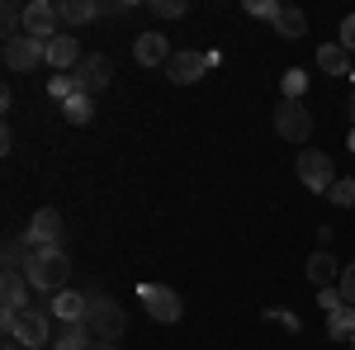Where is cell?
<instances>
[{
    "mask_svg": "<svg viewBox=\"0 0 355 350\" xmlns=\"http://www.w3.org/2000/svg\"><path fill=\"white\" fill-rule=\"evenodd\" d=\"M67 251L62 246H43V251H33L24 265V279L28 289H43V294H62L67 289Z\"/></svg>",
    "mask_w": 355,
    "mask_h": 350,
    "instance_id": "obj_1",
    "label": "cell"
},
{
    "mask_svg": "<svg viewBox=\"0 0 355 350\" xmlns=\"http://www.w3.org/2000/svg\"><path fill=\"white\" fill-rule=\"evenodd\" d=\"M90 298V313H85V326H90V336L95 341H119L123 331H128V313L114 303V298H105V294H85Z\"/></svg>",
    "mask_w": 355,
    "mask_h": 350,
    "instance_id": "obj_2",
    "label": "cell"
},
{
    "mask_svg": "<svg viewBox=\"0 0 355 350\" xmlns=\"http://www.w3.org/2000/svg\"><path fill=\"white\" fill-rule=\"evenodd\" d=\"M0 326H5L10 341H19L24 350L53 346V331H48V313H43V308H24L19 317H10V322H0Z\"/></svg>",
    "mask_w": 355,
    "mask_h": 350,
    "instance_id": "obj_3",
    "label": "cell"
},
{
    "mask_svg": "<svg viewBox=\"0 0 355 350\" xmlns=\"http://www.w3.org/2000/svg\"><path fill=\"white\" fill-rule=\"evenodd\" d=\"M137 303H142V313L157 317V322H180V313H185L180 294L166 289V284H137Z\"/></svg>",
    "mask_w": 355,
    "mask_h": 350,
    "instance_id": "obj_4",
    "label": "cell"
},
{
    "mask_svg": "<svg viewBox=\"0 0 355 350\" xmlns=\"http://www.w3.org/2000/svg\"><path fill=\"white\" fill-rule=\"evenodd\" d=\"M275 133L284 137V142H308V133H313L308 105L303 100H279V109H275Z\"/></svg>",
    "mask_w": 355,
    "mask_h": 350,
    "instance_id": "obj_5",
    "label": "cell"
},
{
    "mask_svg": "<svg viewBox=\"0 0 355 350\" xmlns=\"http://www.w3.org/2000/svg\"><path fill=\"white\" fill-rule=\"evenodd\" d=\"M114 76V62L110 57H100V53H85L81 57V67L71 71V81H76V95H85V100H95L105 85H110Z\"/></svg>",
    "mask_w": 355,
    "mask_h": 350,
    "instance_id": "obj_6",
    "label": "cell"
},
{
    "mask_svg": "<svg viewBox=\"0 0 355 350\" xmlns=\"http://www.w3.org/2000/svg\"><path fill=\"white\" fill-rule=\"evenodd\" d=\"M43 62H48V43H38V38H28V33L5 38V67H10V71H33V67H43Z\"/></svg>",
    "mask_w": 355,
    "mask_h": 350,
    "instance_id": "obj_7",
    "label": "cell"
},
{
    "mask_svg": "<svg viewBox=\"0 0 355 350\" xmlns=\"http://www.w3.org/2000/svg\"><path fill=\"white\" fill-rule=\"evenodd\" d=\"M294 170H299V180L313 189V194H331V185L341 180V175L331 170V157H327V152H303Z\"/></svg>",
    "mask_w": 355,
    "mask_h": 350,
    "instance_id": "obj_8",
    "label": "cell"
},
{
    "mask_svg": "<svg viewBox=\"0 0 355 350\" xmlns=\"http://www.w3.org/2000/svg\"><path fill=\"white\" fill-rule=\"evenodd\" d=\"M24 33L38 38V43H53L57 33H62V19H57L53 0H28L24 5Z\"/></svg>",
    "mask_w": 355,
    "mask_h": 350,
    "instance_id": "obj_9",
    "label": "cell"
},
{
    "mask_svg": "<svg viewBox=\"0 0 355 350\" xmlns=\"http://www.w3.org/2000/svg\"><path fill=\"white\" fill-rule=\"evenodd\" d=\"M62 232H67L62 213L57 209H38L33 222H28V232H24V242H28V251H43V246H62Z\"/></svg>",
    "mask_w": 355,
    "mask_h": 350,
    "instance_id": "obj_10",
    "label": "cell"
},
{
    "mask_svg": "<svg viewBox=\"0 0 355 350\" xmlns=\"http://www.w3.org/2000/svg\"><path fill=\"white\" fill-rule=\"evenodd\" d=\"M209 67H214V57H209V53H175L171 62H166V76H171L175 85H194Z\"/></svg>",
    "mask_w": 355,
    "mask_h": 350,
    "instance_id": "obj_11",
    "label": "cell"
},
{
    "mask_svg": "<svg viewBox=\"0 0 355 350\" xmlns=\"http://www.w3.org/2000/svg\"><path fill=\"white\" fill-rule=\"evenodd\" d=\"M28 289H24V274L19 270H5V279H0V322H10V317H19L28 303Z\"/></svg>",
    "mask_w": 355,
    "mask_h": 350,
    "instance_id": "obj_12",
    "label": "cell"
},
{
    "mask_svg": "<svg viewBox=\"0 0 355 350\" xmlns=\"http://www.w3.org/2000/svg\"><path fill=\"white\" fill-rule=\"evenodd\" d=\"M53 313L62 326H76V322H85V313H90V298L85 294H76V289H62V294H53Z\"/></svg>",
    "mask_w": 355,
    "mask_h": 350,
    "instance_id": "obj_13",
    "label": "cell"
},
{
    "mask_svg": "<svg viewBox=\"0 0 355 350\" xmlns=\"http://www.w3.org/2000/svg\"><path fill=\"white\" fill-rule=\"evenodd\" d=\"M81 43H76V38H71V33H57L53 43H48V67H57V71H62V76H67V71H76V67H81Z\"/></svg>",
    "mask_w": 355,
    "mask_h": 350,
    "instance_id": "obj_14",
    "label": "cell"
},
{
    "mask_svg": "<svg viewBox=\"0 0 355 350\" xmlns=\"http://www.w3.org/2000/svg\"><path fill=\"white\" fill-rule=\"evenodd\" d=\"M133 57L142 62V67H166L175 53H171V38H166V33H142V38L133 43Z\"/></svg>",
    "mask_w": 355,
    "mask_h": 350,
    "instance_id": "obj_15",
    "label": "cell"
},
{
    "mask_svg": "<svg viewBox=\"0 0 355 350\" xmlns=\"http://www.w3.org/2000/svg\"><path fill=\"white\" fill-rule=\"evenodd\" d=\"M341 270L346 265H336L331 251H313V256H308V279H313L318 289H336V284H341Z\"/></svg>",
    "mask_w": 355,
    "mask_h": 350,
    "instance_id": "obj_16",
    "label": "cell"
},
{
    "mask_svg": "<svg viewBox=\"0 0 355 350\" xmlns=\"http://www.w3.org/2000/svg\"><path fill=\"white\" fill-rule=\"evenodd\" d=\"M57 19L67 28L90 24V19H100V5H95V0H57Z\"/></svg>",
    "mask_w": 355,
    "mask_h": 350,
    "instance_id": "obj_17",
    "label": "cell"
},
{
    "mask_svg": "<svg viewBox=\"0 0 355 350\" xmlns=\"http://www.w3.org/2000/svg\"><path fill=\"white\" fill-rule=\"evenodd\" d=\"M318 67L327 71V76H351V53L341 48V43H327V48H318Z\"/></svg>",
    "mask_w": 355,
    "mask_h": 350,
    "instance_id": "obj_18",
    "label": "cell"
},
{
    "mask_svg": "<svg viewBox=\"0 0 355 350\" xmlns=\"http://www.w3.org/2000/svg\"><path fill=\"white\" fill-rule=\"evenodd\" d=\"M327 336H331V341H351V336H355V308H351V303H341V308H331V313H327Z\"/></svg>",
    "mask_w": 355,
    "mask_h": 350,
    "instance_id": "obj_19",
    "label": "cell"
},
{
    "mask_svg": "<svg viewBox=\"0 0 355 350\" xmlns=\"http://www.w3.org/2000/svg\"><path fill=\"white\" fill-rule=\"evenodd\" d=\"M275 33H279V38H303V33H308L303 10H294V5H279V15H275Z\"/></svg>",
    "mask_w": 355,
    "mask_h": 350,
    "instance_id": "obj_20",
    "label": "cell"
},
{
    "mask_svg": "<svg viewBox=\"0 0 355 350\" xmlns=\"http://www.w3.org/2000/svg\"><path fill=\"white\" fill-rule=\"evenodd\" d=\"M95 346V336H90V326L76 322V326H62V336H53V350H90Z\"/></svg>",
    "mask_w": 355,
    "mask_h": 350,
    "instance_id": "obj_21",
    "label": "cell"
},
{
    "mask_svg": "<svg viewBox=\"0 0 355 350\" xmlns=\"http://www.w3.org/2000/svg\"><path fill=\"white\" fill-rule=\"evenodd\" d=\"M279 90H284V100H303V90H308V76H303L299 67H289V71L279 76Z\"/></svg>",
    "mask_w": 355,
    "mask_h": 350,
    "instance_id": "obj_22",
    "label": "cell"
},
{
    "mask_svg": "<svg viewBox=\"0 0 355 350\" xmlns=\"http://www.w3.org/2000/svg\"><path fill=\"white\" fill-rule=\"evenodd\" d=\"M62 114H67V123H76V128H81V123H90V114H95V109H90L85 95H76V100H67V105H62Z\"/></svg>",
    "mask_w": 355,
    "mask_h": 350,
    "instance_id": "obj_23",
    "label": "cell"
},
{
    "mask_svg": "<svg viewBox=\"0 0 355 350\" xmlns=\"http://www.w3.org/2000/svg\"><path fill=\"white\" fill-rule=\"evenodd\" d=\"M331 204H336V209H355V175H341V180L331 185Z\"/></svg>",
    "mask_w": 355,
    "mask_h": 350,
    "instance_id": "obj_24",
    "label": "cell"
},
{
    "mask_svg": "<svg viewBox=\"0 0 355 350\" xmlns=\"http://www.w3.org/2000/svg\"><path fill=\"white\" fill-rule=\"evenodd\" d=\"M48 95L62 100V105H67V100H76V81H71V71H67V76H53V81H48Z\"/></svg>",
    "mask_w": 355,
    "mask_h": 350,
    "instance_id": "obj_25",
    "label": "cell"
},
{
    "mask_svg": "<svg viewBox=\"0 0 355 350\" xmlns=\"http://www.w3.org/2000/svg\"><path fill=\"white\" fill-rule=\"evenodd\" d=\"M246 15H256V19H270V24H275L279 5H275V0H246Z\"/></svg>",
    "mask_w": 355,
    "mask_h": 350,
    "instance_id": "obj_26",
    "label": "cell"
},
{
    "mask_svg": "<svg viewBox=\"0 0 355 350\" xmlns=\"http://www.w3.org/2000/svg\"><path fill=\"white\" fill-rule=\"evenodd\" d=\"M152 10H157L162 19H180V15H185V0H152Z\"/></svg>",
    "mask_w": 355,
    "mask_h": 350,
    "instance_id": "obj_27",
    "label": "cell"
},
{
    "mask_svg": "<svg viewBox=\"0 0 355 350\" xmlns=\"http://www.w3.org/2000/svg\"><path fill=\"white\" fill-rule=\"evenodd\" d=\"M336 289H341V298H346V303L355 308V261H351L346 270H341V284H336Z\"/></svg>",
    "mask_w": 355,
    "mask_h": 350,
    "instance_id": "obj_28",
    "label": "cell"
},
{
    "mask_svg": "<svg viewBox=\"0 0 355 350\" xmlns=\"http://www.w3.org/2000/svg\"><path fill=\"white\" fill-rule=\"evenodd\" d=\"M341 48H346V53H355V15H346V19H341Z\"/></svg>",
    "mask_w": 355,
    "mask_h": 350,
    "instance_id": "obj_29",
    "label": "cell"
},
{
    "mask_svg": "<svg viewBox=\"0 0 355 350\" xmlns=\"http://www.w3.org/2000/svg\"><path fill=\"white\" fill-rule=\"evenodd\" d=\"M318 303H322V308H341V303H346V298H341V289H318Z\"/></svg>",
    "mask_w": 355,
    "mask_h": 350,
    "instance_id": "obj_30",
    "label": "cell"
},
{
    "mask_svg": "<svg viewBox=\"0 0 355 350\" xmlns=\"http://www.w3.org/2000/svg\"><path fill=\"white\" fill-rule=\"evenodd\" d=\"M346 109H351V119H355V90H351V100H346Z\"/></svg>",
    "mask_w": 355,
    "mask_h": 350,
    "instance_id": "obj_31",
    "label": "cell"
},
{
    "mask_svg": "<svg viewBox=\"0 0 355 350\" xmlns=\"http://www.w3.org/2000/svg\"><path fill=\"white\" fill-rule=\"evenodd\" d=\"M5 350H24V346H19V341H5Z\"/></svg>",
    "mask_w": 355,
    "mask_h": 350,
    "instance_id": "obj_32",
    "label": "cell"
},
{
    "mask_svg": "<svg viewBox=\"0 0 355 350\" xmlns=\"http://www.w3.org/2000/svg\"><path fill=\"white\" fill-rule=\"evenodd\" d=\"M95 350H114V346H110V341H95Z\"/></svg>",
    "mask_w": 355,
    "mask_h": 350,
    "instance_id": "obj_33",
    "label": "cell"
},
{
    "mask_svg": "<svg viewBox=\"0 0 355 350\" xmlns=\"http://www.w3.org/2000/svg\"><path fill=\"white\" fill-rule=\"evenodd\" d=\"M351 152H355V128H351Z\"/></svg>",
    "mask_w": 355,
    "mask_h": 350,
    "instance_id": "obj_34",
    "label": "cell"
},
{
    "mask_svg": "<svg viewBox=\"0 0 355 350\" xmlns=\"http://www.w3.org/2000/svg\"><path fill=\"white\" fill-rule=\"evenodd\" d=\"M351 81H355V67H351Z\"/></svg>",
    "mask_w": 355,
    "mask_h": 350,
    "instance_id": "obj_35",
    "label": "cell"
},
{
    "mask_svg": "<svg viewBox=\"0 0 355 350\" xmlns=\"http://www.w3.org/2000/svg\"><path fill=\"white\" fill-rule=\"evenodd\" d=\"M351 350H355V336H351Z\"/></svg>",
    "mask_w": 355,
    "mask_h": 350,
    "instance_id": "obj_36",
    "label": "cell"
}]
</instances>
